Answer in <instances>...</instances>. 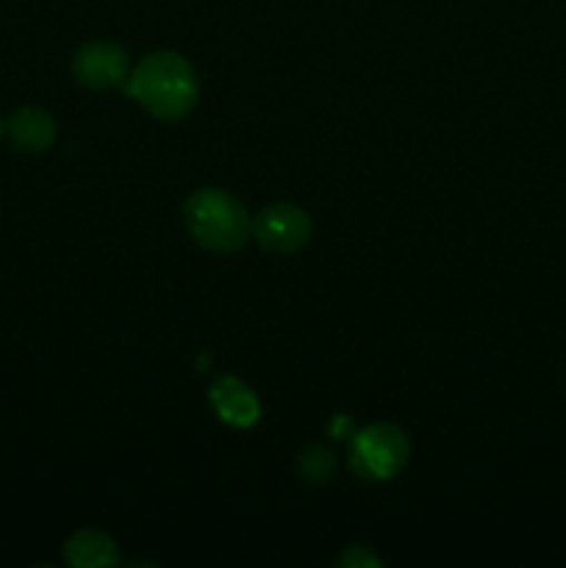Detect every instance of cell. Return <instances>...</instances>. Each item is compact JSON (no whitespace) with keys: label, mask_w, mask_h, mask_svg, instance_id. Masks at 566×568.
Segmentation results:
<instances>
[{"label":"cell","mask_w":566,"mask_h":568,"mask_svg":"<svg viewBox=\"0 0 566 568\" xmlns=\"http://www.w3.org/2000/svg\"><path fill=\"white\" fill-rule=\"evenodd\" d=\"M122 89L161 122H178L189 116L200 94L198 72L175 50H153L139 59Z\"/></svg>","instance_id":"cell-1"},{"label":"cell","mask_w":566,"mask_h":568,"mask_svg":"<svg viewBox=\"0 0 566 568\" xmlns=\"http://www.w3.org/2000/svg\"><path fill=\"white\" fill-rule=\"evenodd\" d=\"M183 222L194 242L209 253L231 255L253 239V216L225 189H198L183 203Z\"/></svg>","instance_id":"cell-2"},{"label":"cell","mask_w":566,"mask_h":568,"mask_svg":"<svg viewBox=\"0 0 566 568\" xmlns=\"http://www.w3.org/2000/svg\"><path fill=\"white\" fill-rule=\"evenodd\" d=\"M411 442L403 427L377 422L350 438L347 464L353 475L364 483H386L405 469Z\"/></svg>","instance_id":"cell-3"},{"label":"cell","mask_w":566,"mask_h":568,"mask_svg":"<svg viewBox=\"0 0 566 568\" xmlns=\"http://www.w3.org/2000/svg\"><path fill=\"white\" fill-rule=\"evenodd\" d=\"M72 75L81 87L94 89V92H109V89H122L131 75V55L125 48L114 42H94L81 44L72 53Z\"/></svg>","instance_id":"cell-4"},{"label":"cell","mask_w":566,"mask_h":568,"mask_svg":"<svg viewBox=\"0 0 566 568\" xmlns=\"http://www.w3.org/2000/svg\"><path fill=\"white\" fill-rule=\"evenodd\" d=\"M253 239L266 253H300L311 242V216L294 203H272L253 216Z\"/></svg>","instance_id":"cell-5"},{"label":"cell","mask_w":566,"mask_h":568,"mask_svg":"<svg viewBox=\"0 0 566 568\" xmlns=\"http://www.w3.org/2000/svg\"><path fill=\"white\" fill-rule=\"evenodd\" d=\"M209 399L214 414L225 425L239 427V430H247V427H253L261 419L259 397H255L247 383L236 381V377H220L209 388Z\"/></svg>","instance_id":"cell-6"},{"label":"cell","mask_w":566,"mask_h":568,"mask_svg":"<svg viewBox=\"0 0 566 568\" xmlns=\"http://www.w3.org/2000/svg\"><path fill=\"white\" fill-rule=\"evenodd\" d=\"M6 136L20 153H44L55 142V120L39 105H22L6 120Z\"/></svg>","instance_id":"cell-7"},{"label":"cell","mask_w":566,"mask_h":568,"mask_svg":"<svg viewBox=\"0 0 566 568\" xmlns=\"http://www.w3.org/2000/svg\"><path fill=\"white\" fill-rule=\"evenodd\" d=\"M64 560L72 568H111L120 564V547L105 532L78 530L64 544Z\"/></svg>","instance_id":"cell-8"},{"label":"cell","mask_w":566,"mask_h":568,"mask_svg":"<svg viewBox=\"0 0 566 568\" xmlns=\"http://www.w3.org/2000/svg\"><path fill=\"white\" fill-rule=\"evenodd\" d=\"M297 475L300 480L311 483V486H325L336 475V453L331 447H322V444H311L300 453Z\"/></svg>","instance_id":"cell-9"},{"label":"cell","mask_w":566,"mask_h":568,"mask_svg":"<svg viewBox=\"0 0 566 568\" xmlns=\"http://www.w3.org/2000/svg\"><path fill=\"white\" fill-rule=\"evenodd\" d=\"M338 568H381L383 560L372 552L370 547H361V544H353V547L344 549L336 560Z\"/></svg>","instance_id":"cell-10"},{"label":"cell","mask_w":566,"mask_h":568,"mask_svg":"<svg viewBox=\"0 0 566 568\" xmlns=\"http://www.w3.org/2000/svg\"><path fill=\"white\" fill-rule=\"evenodd\" d=\"M3 133H6V122H3V116H0V139H3Z\"/></svg>","instance_id":"cell-11"}]
</instances>
